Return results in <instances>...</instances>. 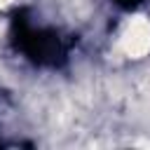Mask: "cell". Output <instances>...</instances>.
I'll return each instance as SVG.
<instances>
[{"mask_svg": "<svg viewBox=\"0 0 150 150\" xmlns=\"http://www.w3.org/2000/svg\"><path fill=\"white\" fill-rule=\"evenodd\" d=\"M120 47L131 59L145 56L150 52V21L145 16H134L120 38Z\"/></svg>", "mask_w": 150, "mask_h": 150, "instance_id": "6da1fadb", "label": "cell"}, {"mask_svg": "<svg viewBox=\"0 0 150 150\" xmlns=\"http://www.w3.org/2000/svg\"><path fill=\"white\" fill-rule=\"evenodd\" d=\"M12 0H0V7H5V5H9Z\"/></svg>", "mask_w": 150, "mask_h": 150, "instance_id": "7a4b0ae2", "label": "cell"}]
</instances>
